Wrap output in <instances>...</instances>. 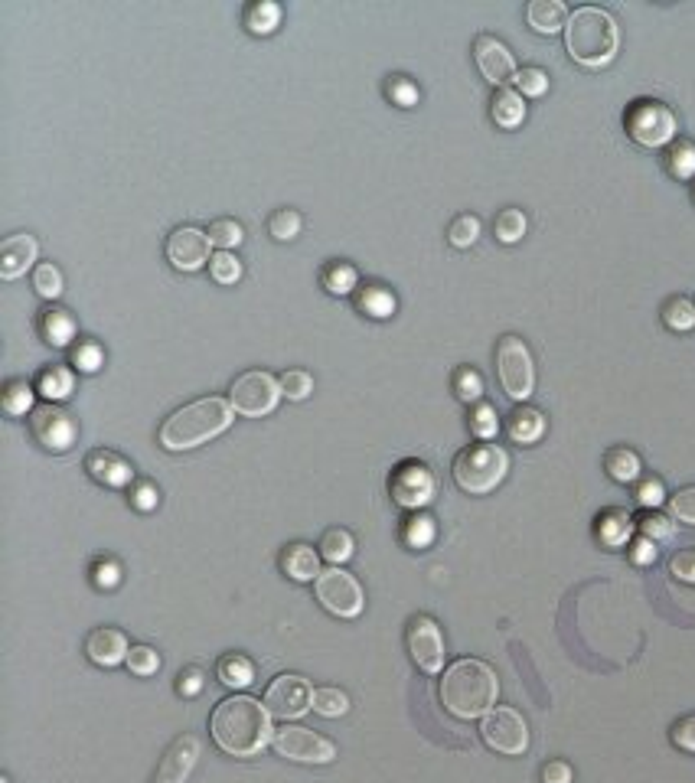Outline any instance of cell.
<instances>
[{
  "label": "cell",
  "instance_id": "cell-1",
  "mask_svg": "<svg viewBox=\"0 0 695 783\" xmlns=\"http://www.w3.org/2000/svg\"><path fill=\"white\" fill-rule=\"evenodd\" d=\"M209 731H213L219 748L232 757H252L275 738L271 735V712L252 695L222 699L209 718Z\"/></svg>",
  "mask_w": 695,
  "mask_h": 783
},
{
  "label": "cell",
  "instance_id": "cell-2",
  "mask_svg": "<svg viewBox=\"0 0 695 783\" xmlns=\"http://www.w3.org/2000/svg\"><path fill=\"white\" fill-rule=\"evenodd\" d=\"M500 682L483 660H457L441 676V702L457 718H480L493 712Z\"/></svg>",
  "mask_w": 695,
  "mask_h": 783
},
{
  "label": "cell",
  "instance_id": "cell-3",
  "mask_svg": "<svg viewBox=\"0 0 695 783\" xmlns=\"http://www.w3.org/2000/svg\"><path fill=\"white\" fill-rule=\"evenodd\" d=\"M565 46H568V56H572L578 66L601 69L617 56L620 27L601 7H578L575 14L568 17Z\"/></svg>",
  "mask_w": 695,
  "mask_h": 783
},
{
  "label": "cell",
  "instance_id": "cell-4",
  "mask_svg": "<svg viewBox=\"0 0 695 783\" xmlns=\"http://www.w3.org/2000/svg\"><path fill=\"white\" fill-rule=\"evenodd\" d=\"M232 421V405L222 399H200L183 405L180 412H173L164 428H160V444L167 451H190V447H200L209 438H216L229 428Z\"/></svg>",
  "mask_w": 695,
  "mask_h": 783
},
{
  "label": "cell",
  "instance_id": "cell-5",
  "mask_svg": "<svg viewBox=\"0 0 695 783\" xmlns=\"http://www.w3.org/2000/svg\"><path fill=\"white\" fill-rule=\"evenodd\" d=\"M506 467H510V457H506L503 447L496 444H470L461 454L454 457V483L464 493L483 496L496 490L506 477Z\"/></svg>",
  "mask_w": 695,
  "mask_h": 783
},
{
  "label": "cell",
  "instance_id": "cell-6",
  "mask_svg": "<svg viewBox=\"0 0 695 783\" xmlns=\"http://www.w3.org/2000/svg\"><path fill=\"white\" fill-rule=\"evenodd\" d=\"M624 128L640 147H663L676 138V115L656 98H640L624 111Z\"/></svg>",
  "mask_w": 695,
  "mask_h": 783
},
{
  "label": "cell",
  "instance_id": "cell-7",
  "mask_svg": "<svg viewBox=\"0 0 695 783\" xmlns=\"http://www.w3.org/2000/svg\"><path fill=\"white\" fill-rule=\"evenodd\" d=\"M496 372H500L503 392L516 402H526L536 385V369H532L529 346L519 337H503L496 343Z\"/></svg>",
  "mask_w": 695,
  "mask_h": 783
},
{
  "label": "cell",
  "instance_id": "cell-8",
  "mask_svg": "<svg viewBox=\"0 0 695 783\" xmlns=\"http://www.w3.org/2000/svg\"><path fill=\"white\" fill-rule=\"evenodd\" d=\"M281 382L271 376V372L262 369H252V372H242L239 379L232 382V395L229 402L239 415L248 418H262L268 412H275V405L281 399Z\"/></svg>",
  "mask_w": 695,
  "mask_h": 783
},
{
  "label": "cell",
  "instance_id": "cell-9",
  "mask_svg": "<svg viewBox=\"0 0 695 783\" xmlns=\"http://www.w3.org/2000/svg\"><path fill=\"white\" fill-rule=\"evenodd\" d=\"M480 735L487 741V748L510 754V757L523 754L529 748V725L516 708H493V712H487L483 715Z\"/></svg>",
  "mask_w": 695,
  "mask_h": 783
},
{
  "label": "cell",
  "instance_id": "cell-10",
  "mask_svg": "<svg viewBox=\"0 0 695 783\" xmlns=\"http://www.w3.org/2000/svg\"><path fill=\"white\" fill-rule=\"evenodd\" d=\"M314 588H317V601L324 604L330 614L359 617V611H363V588H359V581L350 575V571H343L337 565L320 571Z\"/></svg>",
  "mask_w": 695,
  "mask_h": 783
},
{
  "label": "cell",
  "instance_id": "cell-11",
  "mask_svg": "<svg viewBox=\"0 0 695 783\" xmlns=\"http://www.w3.org/2000/svg\"><path fill=\"white\" fill-rule=\"evenodd\" d=\"M275 751L281 757H291V761H301V764H330L337 757V748L317 731L301 728V725H284L275 731Z\"/></svg>",
  "mask_w": 695,
  "mask_h": 783
},
{
  "label": "cell",
  "instance_id": "cell-12",
  "mask_svg": "<svg viewBox=\"0 0 695 783\" xmlns=\"http://www.w3.org/2000/svg\"><path fill=\"white\" fill-rule=\"evenodd\" d=\"M310 705H314V689H310V682L297 673L278 676L265 692V708L275 718H284V722H288V718H301Z\"/></svg>",
  "mask_w": 695,
  "mask_h": 783
},
{
  "label": "cell",
  "instance_id": "cell-13",
  "mask_svg": "<svg viewBox=\"0 0 695 783\" xmlns=\"http://www.w3.org/2000/svg\"><path fill=\"white\" fill-rule=\"evenodd\" d=\"M30 431L40 447H46V451L53 454H62L69 451L72 444H76V421H72L62 408H56L53 402L49 405H40L30 412Z\"/></svg>",
  "mask_w": 695,
  "mask_h": 783
},
{
  "label": "cell",
  "instance_id": "cell-14",
  "mask_svg": "<svg viewBox=\"0 0 695 783\" xmlns=\"http://www.w3.org/2000/svg\"><path fill=\"white\" fill-rule=\"evenodd\" d=\"M389 493H392V500L399 503V506H405V509L428 506L431 496H434V477H431V470H428L425 464H418V461L399 464V467L392 470V477H389Z\"/></svg>",
  "mask_w": 695,
  "mask_h": 783
},
{
  "label": "cell",
  "instance_id": "cell-15",
  "mask_svg": "<svg viewBox=\"0 0 695 783\" xmlns=\"http://www.w3.org/2000/svg\"><path fill=\"white\" fill-rule=\"evenodd\" d=\"M408 653L412 660L425 669V673H438L444 666V640H441V627L434 624L431 617L418 614L408 624Z\"/></svg>",
  "mask_w": 695,
  "mask_h": 783
},
{
  "label": "cell",
  "instance_id": "cell-16",
  "mask_svg": "<svg viewBox=\"0 0 695 783\" xmlns=\"http://www.w3.org/2000/svg\"><path fill=\"white\" fill-rule=\"evenodd\" d=\"M209 245H213L209 242V232L196 229V226H180L167 239V258L177 271H196V268H203L206 261H213L209 258Z\"/></svg>",
  "mask_w": 695,
  "mask_h": 783
},
{
  "label": "cell",
  "instance_id": "cell-17",
  "mask_svg": "<svg viewBox=\"0 0 695 783\" xmlns=\"http://www.w3.org/2000/svg\"><path fill=\"white\" fill-rule=\"evenodd\" d=\"M474 56H477V66L483 72V79L493 82V85H506L510 79H516V62L513 53L506 49L496 36H477L474 43Z\"/></svg>",
  "mask_w": 695,
  "mask_h": 783
},
{
  "label": "cell",
  "instance_id": "cell-18",
  "mask_svg": "<svg viewBox=\"0 0 695 783\" xmlns=\"http://www.w3.org/2000/svg\"><path fill=\"white\" fill-rule=\"evenodd\" d=\"M200 757V741L193 735H180L170 741V748L160 757V767H157V777L154 783H183L190 777V770Z\"/></svg>",
  "mask_w": 695,
  "mask_h": 783
},
{
  "label": "cell",
  "instance_id": "cell-19",
  "mask_svg": "<svg viewBox=\"0 0 695 783\" xmlns=\"http://www.w3.org/2000/svg\"><path fill=\"white\" fill-rule=\"evenodd\" d=\"M85 470L92 474V480H98L102 487H111V490L128 487L134 480L131 464L124 461V457H118L115 451H92L85 457Z\"/></svg>",
  "mask_w": 695,
  "mask_h": 783
},
{
  "label": "cell",
  "instance_id": "cell-20",
  "mask_svg": "<svg viewBox=\"0 0 695 783\" xmlns=\"http://www.w3.org/2000/svg\"><path fill=\"white\" fill-rule=\"evenodd\" d=\"M85 653H89V660L98 663V666H118L121 660H128L131 650H128L124 633L102 627V630L89 633V640H85Z\"/></svg>",
  "mask_w": 695,
  "mask_h": 783
},
{
  "label": "cell",
  "instance_id": "cell-21",
  "mask_svg": "<svg viewBox=\"0 0 695 783\" xmlns=\"http://www.w3.org/2000/svg\"><path fill=\"white\" fill-rule=\"evenodd\" d=\"M33 261H36V239L33 235H10V239L0 245V275H4L7 281L20 278Z\"/></svg>",
  "mask_w": 695,
  "mask_h": 783
},
{
  "label": "cell",
  "instance_id": "cell-22",
  "mask_svg": "<svg viewBox=\"0 0 695 783\" xmlns=\"http://www.w3.org/2000/svg\"><path fill=\"white\" fill-rule=\"evenodd\" d=\"M526 20L536 33L552 36L562 27H568V10L562 0H532L526 7Z\"/></svg>",
  "mask_w": 695,
  "mask_h": 783
},
{
  "label": "cell",
  "instance_id": "cell-23",
  "mask_svg": "<svg viewBox=\"0 0 695 783\" xmlns=\"http://www.w3.org/2000/svg\"><path fill=\"white\" fill-rule=\"evenodd\" d=\"M281 568H284V575H291L294 581H317L320 578V558L304 542L288 545V549H284Z\"/></svg>",
  "mask_w": 695,
  "mask_h": 783
},
{
  "label": "cell",
  "instance_id": "cell-24",
  "mask_svg": "<svg viewBox=\"0 0 695 783\" xmlns=\"http://www.w3.org/2000/svg\"><path fill=\"white\" fill-rule=\"evenodd\" d=\"M506 431H510V438L516 444H536L545 434V415L539 408L519 405V408H513V415L506 418Z\"/></svg>",
  "mask_w": 695,
  "mask_h": 783
},
{
  "label": "cell",
  "instance_id": "cell-25",
  "mask_svg": "<svg viewBox=\"0 0 695 783\" xmlns=\"http://www.w3.org/2000/svg\"><path fill=\"white\" fill-rule=\"evenodd\" d=\"M490 115L500 128H519L526 121V102L523 95L513 89H496L493 102H490Z\"/></svg>",
  "mask_w": 695,
  "mask_h": 783
},
{
  "label": "cell",
  "instance_id": "cell-26",
  "mask_svg": "<svg viewBox=\"0 0 695 783\" xmlns=\"http://www.w3.org/2000/svg\"><path fill=\"white\" fill-rule=\"evenodd\" d=\"M40 333L49 346H66L72 337H76V320H72L69 310H43L40 320Z\"/></svg>",
  "mask_w": 695,
  "mask_h": 783
},
{
  "label": "cell",
  "instance_id": "cell-27",
  "mask_svg": "<svg viewBox=\"0 0 695 783\" xmlns=\"http://www.w3.org/2000/svg\"><path fill=\"white\" fill-rule=\"evenodd\" d=\"M356 304L372 320H386L395 314V294L389 288H382V284H366V288L359 291Z\"/></svg>",
  "mask_w": 695,
  "mask_h": 783
},
{
  "label": "cell",
  "instance_id": "cell-28",
  "mask_svg": "<svg viewBox=\"0 0 695 783\" xmlns=\"http://www.w3.org/2000/svg\"><path fill=\"white\" fill-rule=\"evenodd\" d=\"M630 529H634V519H630V513H624V509H607L598 519V539L604 545H611V549H617V545H624L630 539Z\"/></svg>",
  "mask_w": 695,
  "mask_h": 783
},
{
  "label": "cell",
  "instance_id": "cell-29",
  "mask_svg": "<svg viewBox=\"0 0 695 783\" xmlns=\"http://www.w3.org/2000/svg\"><path fill=\"white\" fill-rule=\"evenodd\" d=\"M216 676H219L222 686L245 689V686H252V682H255V669H252V663H248L242 653H229V656H222V660H219Z\"/></svg>",
  "mask_w": 695,
  "mask_h": 783
},
{
  "label": "cell",
  "instance_id": "cell-30",
  "mask_svg": "<svg viewBox=\"0 0 695 783\" xmlns=\"http://www.w3.org/2000/svg\"><path fill=\"white\" fill-rule=\"evenodd\" d=\"M36 389H40L49 402H62V399H69V395L76 392V379H72L69 369L53 366V369L40 372V379H36Z\"/></svg>",
  "mask_w": 695,
  "mask_h": 783
},
{
  "label": "cell",
  "instance_id": "cell-31",
  "mask_svg": "<svg viewBox=\"0 0 695 783\" xmlns=\"http://www.w3.org/2000/svg\"><path fill=\"white\" fill-rule=\"evenodd\" d=\"M604 467L617 483H634L640 477V457L634 451H627V447H611L604 457Z\"/></svg>",
  "mask_w": 695,
  "mask_h": 783
},
{
  "label": "cell",
  "instance_id": "cell-32",
  "mask_svg": "<svg viewBox=\"0 0 695 783\" xmlns=\"http://www.w3.org/2000/svg\"><path fill=\"white\" fill-rule=\"evenodd\" d=\"M281 23V7L271 4V0H258V4H252L245 10V27L258 33V36H268L275 33Z\"/></svg>",
  "mask_w": 695,
  "mask_h": 783
},
{
  "label": "cell",
  "instance_id": "cell-33",
  "mask_svg": "<svg viewBox=\"0 0 695 783\" xmlns=\"http://www.w3.org/2000/svg\"><path fill=\"white\" fill-rule=\"evenodd\" d=\"M666 167H669V173H673V177L692 180V177H695V144H692V141H682V138L669 144Z\"/></svg>",
  "mask_w": 695,
  "mask_h": 783
},
{
  "label": "cell",
  "instance_id": "cell-34",
  "mask_svg": "<svg viewBox=\"0 0 695 783\" xmlns=\"http://www.w3.org/2000/svg\"><path fill=\"white\" fill-rule=\"evenodd\" d=\"M353 549H356V542H353V536L346 529H327L324 539H320V555H324L327 562H333V565L346 562V558L353 555Z\"/></svg>",
  "mask_w": 695,
  "mask_h": 783
},
{
  "label": "cell",
  "instance_id": "cell-35",
  "mask_svg": "<svg viewBox=\"0 0 695 783\" xmlns=\"http://www.w3.org/2000/svg\"><path fill=\"white\" fill-rule=\"evenodd\" d=\"M663 323L676 333L692 330L695 327V304L689 301V297H669L666 307H663Z\"/></svg>",
  "mask_w": 695,
  "mask_h": 783
},
{
  "label": "cell",
  "instance_id": "cell-36",
  "mask_svg": "<svg viewBox=\"0 0 695 783\" xmlns=\"http://www.w3.org/2000/svg\"><path fill=\"white\" fill-rule=\"evenodd\" d=\"M320 281H324V288L330 294H350L356 288V268L346 265V261H330Z\"/></svg>",
  "mask_w": 695,
  "mask_h": 783
},
{
  "label": "cell",
  "instance_id": "cell-37",
  "mask_svg": "<svg viewBox=\"0 0 695 783\" xmlns=\"http://www.w3.org/2000/svg\"><path fill=\"white\" fill-rule=\"evenodd\" d=\"M402 542L408 549H428L434 542V519L431 516H412L402 526Z\"/></svg>",
  "mask_w": 695,
  "mask_h": 783
},
{
  "label": "cell",
  "instance_id": "cell-38",
  "mask_svg": "<svg viewBox=\"0 0 695 783\" xmlns=\"http://www.w3.org/2000/svg\"><path fill=\"white\" fill-rule=\"evenodd\" d=\"M496 239H500L503 245H513L526 235V216L519 213V209H503L500 216H496Z\"/></svg>",
  "mask_w": 695,
  "mask_h": 783
},
{
  "label": "cell",
  "instance_id": "cell-39",
  "mask_svg": "<svg viewBox=\"0 0 695 783\" xmlns=\"http://www.w3.org/2000/svg\"><path fill=\"white\" fill-rule=\"evenodd\" d=\"M454 392H457V399H461V402H480V395H483L480 372L470 369V366L454 369Z\"/></svg>",
  "mask_w": 695,
  "mask_h": 783
},
{
  "label": "cell",
  "instance_id": "cell-40",
  "mask_svg": "<svg viewBox=\"0 0 695 783\" xmlns=\"http://www.w3.org/2000/svg\"><path fill=\"white\" fill-rule=\"evenodd\" d=\"M4 412H7V415H27V412H33V389H30V382L17 379V382L7 385Z\"/></svg>",
  "mask_w": 695,
  "mask_h": 783
},
{
  "label": "cell",
  "instance_id": "cell-41",
  "mask_svg": "<svg viewBox=\"0 0 695 783\" xmlns=\"http://www.w3.org/2000/svg\"><path fill=\"white\" fill-rule=\"evenodd\" d=\"M33 288L40 297H46V301H56V297L62 294V275L56 265H36L33 271Z\"/></svg>",
  "mask_w": 695,
  "mask_h": 783
},
{
  "label": "cell",
  "instance_id": "cell-42",
  "mask_svg": "<svg viewBox=\"0 0 695 783\" xmlns=\"http://www.w3.org/2000/svg\"><path fill=\"white\" fill-rule=\"evenodd\" d=\"M242 239H245V229L235 219H216L213 226H209V242L219 245L222 252H229V248H235Z\"/></svg>",
  "mask_w": 695,
  "mask_h": 783
},
{
  "label": "cell",
  "instance_id": "cell-43",
  "mask_svg": "<svg viewBox=\"0 0 695 783\" xmlns=\"http://www.w3.org/2000/svg\"><path fill=\"white\" fill-rule=\"evenodd\" d=\"M350 708V699L340 689H317L314 692V712H320L324 718H340Z\"/></svg>",
  "mask_w": 695,
  "mask_h": 783
},
{
  "label": "cell",
  "instance_id": "cell-44",
  "mask_svg": "<svg viewBox=\"0 0 695 783\" xmlns=\"http://www.w3.org/2000/svg\"><path fill=\"white\" fill-rule=\"evenodd\" d=\"M278 382H281V392L288 395L291 402H304L307 395L314 392V379H310V372H304V369H288Z\"/></svg>",
  "mask_w": 695,
  "mask_h": 783
},
{
  "label": "cell",
  "instance_id": "cell-45",
  "mask_svg": "<svg viewBox=\"0 0 695 783\" xmlns=\"http://www.w3.org/2000/svg\"><path fill=\"white\" fill-rule=\"evenodd\" d=\"M477 235H480V219L470 216V213L457 216V219L451 222V229H448V239H451L454 248H470V245L477 242Z\"/></svg>",
  "mask_w": 695,
  "mask_h": 783
},
{
  "label": "cell",
  "instance_id": "cell-46",
  "mask_svg": "<svg viewBox=\"0 0 695 783\" xmlns=\"http://www.w3.org/2000/svg\"><path fill=\"white\" fill-rule=\"evenodd\" d=\"M496 428H500V421H496L493 405L477 402V405H474V412H470V431H474L480 441H490L493 434H496Z\"/></svg>",
  "mask_w": 695,
  "mask_h": 783
},
{
  "label": "cell",
  "instance_id": "cell-47",
  "mask_svg": "<svg viewBox=\"0 0 695 783\" xmlns=\"http://www.w3.org/2000/svg\"><path fill=\"white\" fill-rule=\"evenodd\" d=\"M268 232L275 235L278 242H291L294 235L301 232V216H297L294 209H278L268 222Z\"/></svg>",
  "mask_w": 695,
  "mask_h": 783
},
{
  "label": "cell",
  "instance_id": "cell-48",
  "mask_svg": "<svg viewBox=\"0 0 695 783\" xmlns=\"http://www.w3.org/2000/svg\"><path fill=\"white\" fill-rule=\"evenodd\" d=\"M128 669L134 676H154L160 669V656L157 650H151V646H131L128 653Z\"/></svg>",
  "mask_w": 695,
  "mask_h": 783
},
{
  "label": "cell",
  "instance_id": "cell-49",
  "mask_svg": "<svg viewBox=\"0 0 695 783\" xmlns=\"http://www.w3.org/2000/svg\"><path fill=\"white\" fill-rule=\"evenodd\" d=\"M209 271H213V278L219 284H235L242 278V261L235 258L232 252H219L213 261H209Z\"/></svg>",
  "mask_w": 695,
  "mask_h": 783
},
{
  "label": "cell",
  "instance_id": "cell-50",
  "mask_svg": "<svg viewBox=\"0 0 695 783\" xmlns=\"http://www.w3.org/2000/svg\"><path fill=\"white\" fill-rule=\"evenodd\" d=\"M513 82L519 85V92H523V95H529V98H539V95H545V92H549V76H545V72H542V69H536V66H529V69H519Z\"/></svg>",
  "mask_w": 695,
  "mask_h": 783
},
{
  "label": "cell",
  "instance_id": "cell-51",
  "mask_svg": "<svg viewBox=\"0 0 695 783\" xmlns=\"http://www.w3.org/2000/svg\"><path fill=\"white\" fill-rule=\"evenodd\" d=\"M102 363H105V353L98 343H79L76 350H72V366L79 372H95Z\"/></svg>",
  "mask_w": 695,
  "mask_h": 783
},
{
  "label": "cell",
  "instance_id": "cell-52",
  "mask_svg": "<svg viewBox=\"0 0 695 783\" xmlns=\"http://www.w3.org/2000/svg\"><path fill=\"white\" fill-rule=\"evenodd\" d=\"M669 513H673L679 522H689V526H695V487L679 490L673 500H669Z\"/></svg>",
  "mask_w": 695,
  "mask_h": 783
},
{
  "label": "cell",
  "instance_id": "cell-53",
  "mask_svg": "<svg viewBox=\"0 0 695 783\" xmlns=\"http://www.w3.org/2000/svg\"><path fill=\"white\" fill-rule=\"evenodd\" d=\"M389 98L399 108H412V105H418V85L412 79H392L389 82Z\"/></svg>",
  "mask_w": 695,
  "mask_h": 783
},
{
  "label": "cell",
  "instance_id": "cell-54",
  "mask_svg": "<svg viewBox=\"0 0 695 783\" xmlns=\"http://www.w3.org/2000/svg\"><path fill=\"white\" fill-rule=\"evenodd\" d=\"M640 529H643V536H647V539H669V536H673V522H669L666 516H660V513H647V516H643L640 519Z\"/></svg>",
  "mask_w": 695,
  "mask_h": 783
},
{
  "label": "cell",
  "instance_id": "cell-55",
  "mask_svg": "<svg viewBox=\"0 0 695 783\" xmlns=\"http://www.w3.org/2000/svg\"><path fill=\"white\" fill-rule=\"evenodd\" d=\"M669 571L679 578V581H686V584H695V549H682V552H676L673 558H669Z\"/></svg>",
  "mask_w": 695,
  "mask_h": 783
},
{
  "label": "cell",
  "instance_id": "cell-56",
  "mask_svg": "<svg viewBox=\"0 0 695 783\" xmlns=\"http://www.w3.org/2000/svg\"><path fill=\"white\" fill-rule=\"evenodd\" d=\"M673 744L676 748H682V751H692L695 754V715H686V718H679V722L673 725Z\"/></svg>",
  "mask_w": 695,
  "mask_h": 783
},
{
  "label": "cell",
  "instance_id": "cell-57",
  "mask_svg": "<svg viewBox=\"0 0 695 783\" xmlns=\"http://www.w3.org/2000/svg\"><path fill=\"white\" fill-rule=\"evenodd\" d=\"M92 575H95V584H98V588L111 591V588H118V581H121V568H118V562H111V558H102V562H95Z\"/></svg>",
  "mask_w": 695,
  "mask_h": 783
},
{
  "label": "cell",
  "instance_id": "cell-58",
  "mask_svg": "<svg viewBox=\"0 0 695 783\" xmlns=\"http://www.w3.org/2000/svg\"><path fill=\"white\" fill-rule=\"evenodd\" d=\"M203 682H206V676H203V669H200V666H186L183 673H180L177 692L186 695V699H193V695H200V692H203Z\"/></svg>",
  "mask_w": 695,
  "mask_h": 783
},
{
  "label": "cell",
  "instance_id": "cell-59",
  "mask_svg": "<svg viewBox=\"0 0 695 783\" xmlns=\"http://www.w3.org/2000/svg\"><path fill=\"white\" fill-rule=\"evenodd\" d=\"M157 500H160V496H157V487H154V483H147V480L134 483V490H131V503L138 506V509H144V513H147V509H154V506H157Z\"/></svg>",
  "mask_w": 695,
  "mask_h": 783
},
{
  "label": "cell",
  "instance_id": "cell-60",
  "mask_svg": "<svg viewBox=\"0 0 695 783\" xmlns=\"http://www.w3.org/2000/svg\"><path fill=\"white\" fill-rule=\"evenodd\" d=\"M630 562H634V565H653L656 562V542L647 539V536L634 539V545H630Z\"/></svg>",
  "mask_w": 695,
  "mask_h": 783
},
{
  "label": "cell",
  "instance_id": "cell-61",
  "mask_svg": "<svg viewBox=\"0 0 695 783\" xmlns=\"http://www.w3.org/2000/svg\"><path fill=\"white\" fill-rule=\"evenodd\" d=\"M663 483L660 480H643L640 483V490H637V500L643 503V506H660L663 503Z\"/></svg>",
  "mask_w": 695,
  "mask_h": 783
},
{
  "label": "cell",
  "instance_id": "cell-62",
  "mask_svg": "<svg viewBox=\"0 0 695 783\" xmlns=\"http://www.w3.org/2000/svg\"><path fill=\"white\" fill-rule=\"evenodd\" d=\"M542 780L545 783H572V767L565 761H549L542 767Z\"/></svg>",
  "mask_w": 695,
  "mask_h": 783
}]
</instances>
